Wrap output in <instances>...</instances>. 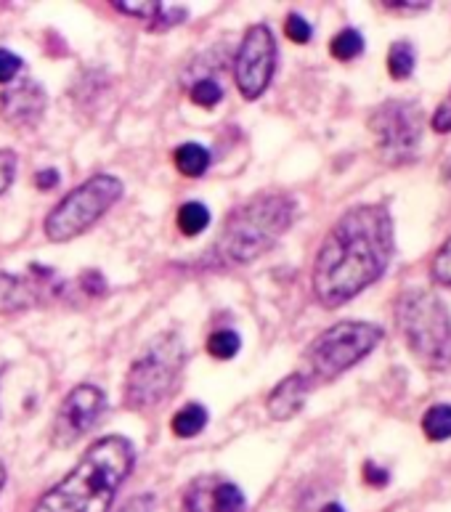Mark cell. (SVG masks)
Returning <instances> with one entry per match:
<instances>
[{
  "label": "cell",
  "instance_id": "cell-10",
  "mask_svg": "<svg viewBox=\"0 0 451 512\" xmlns=\"http://www.w3.org/2000/svg\"><path fill=\"white\" fill-rule=\"evenodd\" d=\"M104 404H107L104 390L96 385H77L69 390V396L62 401L54 420V444L72 446L75 441H80L96 425L104 412Z\"/></svg>",
  "mask_w": 451,
  "mask_h": 512
},
{
  "label": "cell",
  "instance_id": "cell-1",
  "mask_svg": "<svg viewBox=\"0 0 451 512\" xmlns=\"http://www.w3.org/2000/svg\"><path fill=\"white\" fill-rule=\"evenodd\" d=\"M393 255V221L383 205L353 207L332 226L314 263V295L337 308L385 274Z\"/></svg>",
  "mask_w": 451,
  "mask_h": 512
},
{
  "label": "cell",
  "instance_id": "cell-32",
  "mask_svg": "<svg viewBox=\"0 0 451 512\" xmlns=\"http://www.w3.org/2000/svg\"><path fill=\"white\" fill-rule=\"evenodd\" d=\"M35 184H38V189H43V192H51V189L59 186V170H40L38 176H35Z\"/></svg>",
  "mask_w": 451,
  "mask_h": 512
},
{
  "label": "cell",
  "instance_id": "cell-23",
  "mask_svg": "<svg viewBox=\"0 0 451 512\" xmlns=\"http://www.w3.org/2000/svg\"><path fill=\"white\" fill-rule=\"evenodd\" d=\"M112 6H115L117 11H123V14L136 16V19H146V22L152 24L154 19L160 16L165 3H125V0H115Z\"/></svg>",
  "mask_w": 451,
  "mask_h": 512
},
{
  "label": "cell",
  "instance_id": "cell-36",
  "mask_svg": "<svg viewBox=\"0 0 451 512\" xmlns=\"http://www.w3.org/2000/svg\"><path fill=\"white\" fill-rule=\"evenodd\" d=\"M0 372H3V369H0Z\"/></svg>",
  "mask_w": 451,
  "mask_h": 512
},
{
  "label": "cell",
  "instance_id": "cell-31",
  "mask_svg": "<svg viewBox=\"0 0 451 512\" xmlns=\"http://www.w3.org/2000/svg\"><path fill=\"white\" fill-rule=\"evenodd\" d=\"M154 510V497L152 494H138L130 502H125L120 512H152Z\"/></svg>",
  "mask_w": 451,
  "mask_h": 512
},
{
  "label": "cell",
  "instance_id": "cell-7",
  "mask_svg": "<svg viewBox=\"0 0 451 512\" xmlns=\"http://www.w3.org/2000/svg\"><path fill=\"white\" fill-rule=\"evenodd\" d=\"M383 340V329L367 321H340L324 329L314 343L308 345L306 361L311 377L316 380H335L361 359H367Z\"/></svg>",
  "mask_w": 451,
  "mask_h": 512
},
{
  "label": "cell",
  "instance_id": "cell-34",
  "mask_svg": "<svg viewBox=\"0 0 451 512\" xmlns=\"http://www.w3.org/2000/svg\"><path fill=\"white\" fill-rule=\"evenodd\" d=\"M444 181L451 186V157L446 160V165H444Z\"/></svg>",
  "mask_w": 451,
  "mask_h": 512
},
{
  "label": "cell",
  "instance_id": "cell-13",
  "mask_svg": "<svg viewBox=\"0 0 451 512\" xmlns=\"http://www.w3.org/2000/svg\"><path fill=\"white\" fill-rule=\"evenodd\" d=\"M311 393V377L303 375V372H295V375L284 377L282 383L271 390V396L266 401L268 417L271 420H292L295 414L306 406V398Z\"/></svg>",
  "mask_w": 451,
  "mask_h": 512
},
{
  "label": "cell",
  "instance_id": "cell-12",
  "mask_svg": "<svg viewBox=\"0 0 451 512\" xmlns=\"http://www.w3.org/2000/svg\"><path fill=\"white\" fill-rule=\"evenodd\" d=\"M48 276H54L51 268H40V279L0 274V311H24L35 306L43 290L54 287V282H48Z\"/></svg>",
  "mask_w": 451,
  "mask_h": 512
},
{
  "label": "cell",
  "instance_id": "cell-19",
  "mask_svg": "<svg viewBox=\"0 0 451 512\" xmlns=\"http://www.w3.org/2000/svg\"><path fill=\"white\" fill-rule=\"evenodd\" d=\"M210 512H245V494L234 483H218L210 499Z\"/></svg>",
  "mask_w": 451,
  "mask_h": 512
},
{
  "label": "cell",
  "instance_id": "cell-35",
  "mask_svg": "<svg viewBox=\"0 0 451 512\" xmlns=\"http://www.w3.org/2000/svg\"><path fill=\"white\" fill-rule=\"evenodd\" d=\"M3 486H6V467L0 462V491H3Z\"/></svg>",
  "mask_w": 451,
  "mask_h": 512
},
{
  "label": "cell",
  "instance_id": "cell-11",
  "mask_svg": "<svg viewBox=\"0 0 451 512\" xmlns=\"http://www.w3.org/2000/svg\"><path fill=\"white\" fill-rule=\"evenodd\" d=\"M46 88L35 80H19L0 93V117L14 128H35L46 112Z\"/></svg>",
  "mask_w": 451,
  "mask_h": 512
},
{
  "label": "cell",
  "instance_id": "cell-21",
  "mask_svg": "<svg viewBox=\"0 0 451 512\" xmlns=\"http://www.w3.org/2000/svg\"><path fill=\"white\" fill-rule=\"evenodd\" d=\"M239 345H242V340H239L237 332L221 329V332L210 335V340H207V351H210V356H215V359L229 361L239 353Z\"/></svg>",
  "mask_w": 451,
  "mask_h": 512
},
{
  "label": "cell",
  "instance_id": "cell-27",
  "mask_svg": "<svg viewBox=\"0 0 451 512\" xmlns=\"http://www.w3.org/2000/svg\"><path fill=\"white\" fill-rule=\"evenodd\" d=\"M24 62L16 54L6 51V48H0V83H8V80H14L19 72H22Z\"/></svg>",
  "mask_w": 451,
  "mask_h": 512
},
{
  "label": "cell",
  "instance_id": "cell-24",
  "mask_svg": "<svg viewBox=\"0 0 451 512\" xmlns=\"http://www.w3.org/2000/svg\"><path fill=\"white\" fill-rule=\"evenodd\" d=\"M430 274H433V279H436L438 284L451 287V239H446L444 247H441L436 253V258H433Z\"/></svg>",
  "mask_w": 451,
  "mask_h": 512
},
{
  "label": "cell",
  "instance_id": "cell-28",
  "mask_svg": "<svg viewBox=\"0 0 451 512\" xmlns=\"http://www.w3.org/2000/svg\"><path fill=\"white\" fill-rule=\"evenodd\" d=\"M83 287L88 295H104L107 292V282H104V276L99 271H88L83 274Z\"/></svg>",
  "mask_w": 451,
  "mask_h": 512
},
{
  "label": "cell",
  "instance_id": "cell-5",
  "mask_svg": "<svg viewBox=\"0 0 451 512\" xmlns=\"http://www.w3.org/2000/svg\"><path fill=\"white\" fill-rule=\"evenodd\" d=\"M186 351L181 337L173 332L154 337L125 380V404L130 409H146L165 401L176 390L178 377L184 372Z\"/></svg>",
  "mask_w": 451,
  "mask_h": 512
},
{
  "label": "cell",
  "instance_id": "cell-3",
  "mask_svg": "<svg viewBox=\"0 0 451 512\" xmlns=\"http://www.w3.org/2000/svg\"><path fill=\"white\" fill-rule=\"evenodd\" d=\"M295 202L284 194H260L229 215L213 253L229 266H245L268 253L290 229Z\"/></svg>",
  "mask_w": 451,
  "mask_h": 512
},
{
  "label": "cell",
  "instance_id": "cell-18",
  "mask_svg": "<svg viewBox=\"0 0 451 512\" xmlns=\"http://www.w3.org/2000/svg\"><path fill=\"white\" fill-rule=\"evenodd\" d=\"M414 64H417V54H414L412 43L398 40V43H393V46H390L388 72L393 80H406V77L414 72Z\"/></svg>",
  "mask_w": 451,
  "mask_h": 512
},
{
  "label": "cell",
  "instance_id": "cell-6",
  "mask_svg": "<svg viewBox=\"0 0 451 512\" xmlns=\"http://www.w3.org/2000/svg\"><path fill=\"white\" fill-rule=\"evenodd\" d=\"M120 197H123V181L109 173H99L72 189L48 213L43 231L51 242H69L91 229L101 215L120 202Z\"/></svg>",
  "mask_w": 451,
  "mask_h": 512
},
{
  "label": "cell",
  "instance_id": "cell-25",
  "mask_svg": "<svg viewBox=\"0 0 451 512\" xmlns=\"http://www.w3.org/2000/svg\"><path fill=\"white\" fill-rule=\"evenodd\" d=\"M284 32H287V38H290L292 43H298V46H303V43H308V40H311V24H308L300 14L287 16V22H284Z\"/></svg>",
  "mask_w": 451,
  "mask_h": 512
},
{
  "label": "cell",
  "instance_id": "cell-26",
  "mask_svg": "<svg viewBox=\"0 0 451 512\" xmlns=\"http://www.w3.org/2000/svg\"><path fill=\"white\" fill-rule=\"evenodd\" d=\"M16 176V154L11 149H0V194L8 192Z\"/></svg>",
  "mask_w": 451,
  "mask_h": 512
},
{
  "label": "cell",
  "instance_id": "cell-30",
  "mask_svg": "<svg viewBox=\"0 0 451 512\" xmlns=\"http://www.w3.org/2000/svg\"><path fill=\"white\" fill-rule=\"evenodd\" d=\"M433 130L436 133H451V104H444V107L436 109V115L430 120Z\"/></svg>",
  "mask_w": 451,
  "mask_h": 512
},
{
  "label": "cell",
  "instance_id": "cell-9",
  "mask_svg": "<svg viewBox=\"0 0 451 512\" xmlns=\"http://www.w3.org/2000/svg\"><path fill=\"white\" fill-rule=\"evenodd\" d=\"M276 69V40L266 24H255L245 32L239 43L237 62H234V80L239 93L247 101H255L266 93Z\"/></svg>",
  "mask_w": 451,
  "mask_h": 512
},
{
  "label": "cell",
  "instance_id": "cell-15",
  "mask_svg": "<svg viewBox=\"0 0 451 512\" xmlns=\"http://www.w3.org/2000/svg\"><path fill=\"white\" fill-rule=\"evenodd\" d=\"M205 425H207L205 406L186 404L184 409H178V414L173 417L170 430H173V436L178 438H194L205 430Z\"/></svg>",
  "mask_w": 451,
  "mask_h": 512
},
{
  "label": "cell",
  "instance_id": "cell-20",
  "mask_svg": "<svg viewBox=\"0 0 451 512\" xmlns=\"http://www.w3.org/2000/svg\"><path fill=\"white\" fill-rule=\"evenodd\" d=\"M329 51H332V56L340 59V62H351V59L361 56V51H364V38H361L359 30L348 27V30L337 32L335 38H332Z\"/></svg>",
  "mask_w": 451,
  "mask_h": 512
},
{
  "label": "cell",
  "instance_id": "cell-29",
  "mask_svg": "<svg viewBox=\"0 0 451 512\" xmlns=\"http://www.w3.org/2000/svg\"><path fill=\"white\" fill-rule=\"evenodd\" d=\"M388 478V470H383V467L375 465V462H367V465H364V481H367L369 486H385Z\"/></svg>",
  "mask_w": 451,
  "mask_h": 512
},
{
  "label": "cell",
  "instance_id": "cell-17",
  "mask_svg": "<svg viewBox=\"0 0 451 512\" xmlns=\"http://www.w3.org/2000/svg\"><path fill=\"white\" fill-rule=\"evenodd\" d=\"M176 221L184 237H197V234H202L207 229V223H210V210L202 202H186L178 210Z\"/></svg>",
  "mask_w": 451,
  "mask_h": 512
},
{
  "label": "cell",
  "instance_id": "cell-8",
  "mask_svg": "<svg viewBox=\"0 0 451 512\" xmlns=\"http://www.w3.org/2000/svg\"><path fill=\"white\" fill-rule=\"evenodd\" d=\"M369 130L385 165H409L422 138V112L414 101H385L369 117Z\"/></svg>",
  "mask_w": 451,
  "mask_h": 512
},
{
  "label": "cell",
  "instance_id": "cell-22",
  "mask_svg": "<svg viewBox=\"0 0 451 512\" xmlns=\"http://www.w3.org/2000/svg\"><path fill=\"white\" fill-rule=\"evenodd\" d=\"M189 96H192V101L197 107L213 109L215 104L223 99V91L215 80H199V83L192 85V93H189Z\"/></svg>",
  "mask_w": 451,
  "mask_h": 512
},
{
  "label": "cell",
  "instance_id": "cell-14",
  "mask_svg": "<svg viewBox=\"0 0 451 512\" xmlns=\"http://www.w3.org/2000/svg\"><path fill=\"white\" fill-rule=\"evenodd\" d=\"M173 162H176V168L181 176L199 178L205 176L207 168H210V152L199 144H181L176 152H173Z\"/></svg>",
  "mask_w": 451,
  "mask_h": 512
},
{
  "label": "cell",
  "instance_id": "cell-4",
  "mask_svg": "<svg viewBox=\"0 0 451 512\" xmlns=\"http://www.w3.org/2000/svg\"><path fill=\"white\" fill-rule=\"evenodd\" d=\"M398 329L409 351L428 369L451 367V316L428 290H409L398 298Z\"/></svg>",
  "mask_w": 451,
  "mask_h": 512
},
{
  "label": "cell",
  "instance_id": "cell-33",
  "mask_svg": "<svg viewBox=\"0 0 451 512\" xmlns=\"http://www.w3.org/2000/svg\"><path fill=\"white\" fill-rule=\"evenodd\" d=\"M322 512H345V510L340 505H337V502H329V505L322 507Z\"/></svg>",
  "mask_w": 451,
  "mask_h": 512
},
{
  "label": "cell",
  "instance_id": "cell-16",
  "mask_svg": "<svg viewBox=\"0 0 451 512\" xmlns=\"http://www.w3.org/2000/svg\"><path fill=\"white\" fill-rule=\"evenodd\" d=\"M422 430L430 441H449L451 438V404H433L422 417Z\"/></svg>",
  "mask_w": 451,
  "mask_h": 512
},
{
  "label": "cell",
  "instance_id": "cell-2",
  "mask_svg": "<svg viewBox=\"0 0 451 512\" xmlns=\"http://www.w3.org/2000/svg\"><path fill=\"white\" fill-rule=\"evenodd\" d=\"M136 451L125 436H104L75 470L38 499L32 512H109L117 489L133 473Z\"/></svg>",
  "mask_w": 451,
  "mask_h": 512
}]
</instances>
